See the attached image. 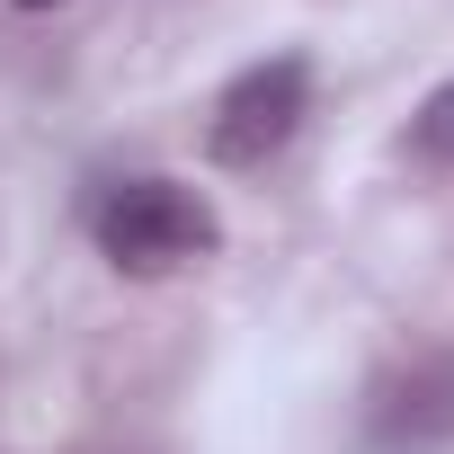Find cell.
Listing matches in <instances>:
<instances>
[{"instance_id":"6da1fadb","label":"cell","mask_w":454,"mask_h":454,"mask_svg":"<svg viewBox=\"0 0 454 454\" xmlns=\"http://www.w3.org/2000/svg\"><path fill=\"white\" fill-rule=\"evenodd\" d=\"M90 241H98V259L116 277L160 286V277L223 250V214L205 205V187H187L169 169H134V178H107L90 196Z\"/></svg>"},{"instance_id":"7a4b0ae2","label":"cell","mask_w":454,"mask_h":454,"mask_svg":"<svg viewBox=\"0 0 454 454\" xmlns=\"http://www.w3.org/2000/svg\"><path fill=\"white\" fill-rule=\"evenodd\" d=\"M312 116V54H259L241 63L232 81L214 90V116H205V160L214 169H268Z\"/></svg>"},{"instance_id":"3957f363","label":"cell","mask_w":454,"mask_h":454,"mask_svg":"<svg viewBox=\"0 0 454 454\" xmlns=\"http://www.w3.org/2000/svg\"><path fill=\"white\" fill-rule=\"evenodd\" d=\"M365 445L374 454H436V445H454V348L445 356H419L392 383H374Z\"/></svg>"},{"instance_id":"277c9868","label":"cell","mask_w":454,"mask_h":454,"mask_svg":"<svg viewBox=\"0 0 454 454\" xmlns=\"http://www.w3.org/2000/svg\"><path fill=\"white\" fill-rule=\"evenodd\" d=\"M401 152H410L419 169H454V81H436V90L410 107V125H401Z\"/></svg>"},{"instance_id":"5b68a950","label":"cell","mask_w":454,"mask_h":454,"mask_svg":"<svg viewBox=\"0 0 454 454\" xmlns=\"http://www.w3.org/2000/svg\"><path fill=\"white\" fill-rule=\"evenodd\" d=\"M19 10H63V0H19Z\"/></svg>"}]
</instances>
